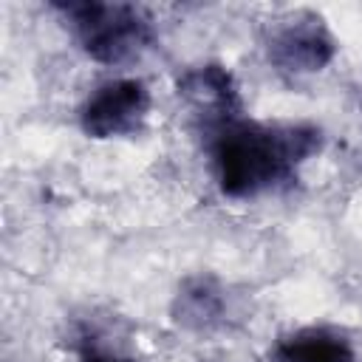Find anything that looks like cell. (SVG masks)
Here are the masks:
<instances>
[{
    "label": "cell",
    "instance_id": "6da1fadb",
    "mask_svg": "<svg viewBox=\"0 0 362 362\" xmlns=\"http://www.w3.org/2000/svg\"><path fill=\"white\" fill-rule=\"evenodd\" d=\"M311 124H266L235 119L209 133V164L226 198H255L288 184L297 167L320 150Z\"/></svg>",
    "mask_w": 362,
    "mask_h": 362
},
{
    "label": "cell",
    "instance_id": "7a4b0ae2",
    "mask_svg": "<svg viewBox=\"0 0 362 362\" xmlns=\"http://www.w3.org/2000/svg\"><path fill=\"white\" fill-rule=\"evenodd\" d=\"M68 23L79 48L99 65H127L139 59L156 40L153 20L133 3H54Z\"/></svg>",
    "mask_w": 362,
    "mask_h": 362
},
{
    "label": "cell",
    "instance_id": "3957f363",
    "mask_svg": "<svg viewBox=\"0 0 362 362\" xmlns=\"http://www.w3.org/2000/svg\"><path fill=\"white\" fill-rule=\"evenodd\" d=\"M269 62L288 76H308L325 71L337 57V40L325 20L311 11H294L280 20L266 34Z\"/></svg>",
    "mask_w": 362,
    "mask_h": 362
},
{
    "label": "cell",
    "instance_id": "277c9868",
    "mask_svg": "<svg viewBox=\"0 0 362 362\" xmlns=\"http://www.w3.org/2000/svg\"><path fill=\"white\" fill-rule=\"evenodd\" d=\"M150 116V90L136 76H116L96 85L82 107L79 127L90 139H122L141 130Z\"/></svg>",
    "mask_w": 362,
    "mask_h": 362
},
{
    "label": "cell",
    "instance_id": "5b68a950",
    "mask_svg": "<svg viewBox=\"0 0 362 362\" xmlns=\"http://www.w3.org/2000/svg\"><path fill=\"white\" fill-rule=\"evenodd\" d=\"M178 96L184 99V105L204 122L206 133L243 119V99H240V88L232 76V71L221 62H201V65H189L181 71L178 82H175Z\"/></svg>",
    "mask_w": 362,
    "mask_h": 362
},
{
    "label": "cell",
    "instance_id": "8992f818",
    "mask_svg": "<svg viewBox=\"0 0 362 362\" xmlns=\"http://www.w3.org/2000/svg\"><path fill=\"white\" fill-rule=\"evenodd\" d=\"M170 314L181 328L195 331V334H206V331H215V328H221L226 322V317H229V294L215 277L192 274L173 294Z\"/></svg>",
    "mask_w": 362,
    "mask_h": 362
},
{
    "label": "cell",
    "instance_id": "52a82bcc",
    "mask_svg": "<svg viewBox=\"0 0 362 362\" xmlns=\"http://www.w3.org/2000/svg\"><path fill=\"white\" fill-rule=\"evenodd\" d=\"M269 362H356V348L337 328L305 325L280 337Z\"/></svg>",
    "mask_w": 362,
    "mask_h": 362
},
{
    "label": "cell",
    "instance_id": "ba28073f",
    "mask_svg": "<svg viewBox=\"0 0 362 362\" xmlns=\"http://www.w3.org/2000/svg\"><path fill=\"white\" fill-rule=\"evenodd\" d=\"M71 351L76 362H139L130 351L127 339L110 328L107 322H99L93 317L74 322L71 328Z\"/></svg>",
    "mask_w": 362,
    "mask_h": 362
}]
</instances>
